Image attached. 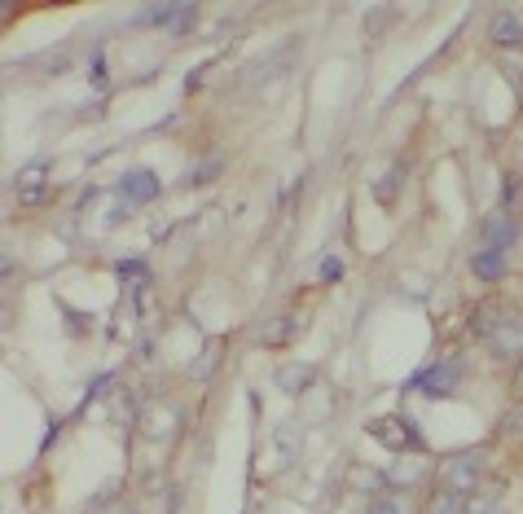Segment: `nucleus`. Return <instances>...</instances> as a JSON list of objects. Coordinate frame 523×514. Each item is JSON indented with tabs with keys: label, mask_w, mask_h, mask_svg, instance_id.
<instances>
[{
	"label": "nucleus",
	"mask_w": 523,
	"mask_h": 514,
	"mask_svg": "<svg viewBox=\"0 0 523 514\" xmlns=\"http://www.w3.org/2000/svg\"><path fill=\"white\" fill-rule=\"evenodd\" d=\"M471 326L488 343L493 356H519L523 352V317H515V312H506L497 304H480Z\"/></svg>",
	"instance_id": "f257e3e1"
},
{
	"label": "nucleus",
	"mask_w": 523,
	"mask_h": 514,
	"mask_svg": "<svg viewBox=\"0 0 523 514\" xmlns=\"http://www.w3.org/2000/svg\"><path fill=\"white\" fill-rule=\"evenodd\" d=\"M440 484L449 488V493H475V488L484 484V453H453L440 462Z\"/></svg>",
	"instance_id": "f03ea898"
},
{
	"label": "nucleus",
	"mask_w": 523,
	"mask_h": 514,
	"mask_svg": "<svg viewBox=\"0 0 523 514\" xmlns=\"http://www.w3.org/2000/svg\"><path fill=\"white\" fill-rule=\"evenodd\" d=\"M370 435L392 453H414L418 449V431L409 427L405 418H378V422H370Z\"/></svg>",
	"instance_id": "7ed1b4c3"
},
{
	"label": "nucleus",
	"mask_w": 523,
	"mask_h": 514,
	"mask_svg": "<svg viewBox=\"0 0 523 514\" xmlns=\"http://www.w3.org/2000/svg\"><path fill=\"white\" fill-rule=\"evenodd\" d=\"M458 378H462L458 361H440V365H431V370H422L409 387L422 391V396H449V391L458 387Z\"/></svg>",
	"instance_id": "20e7f679"
},
{
	"label": "nucleus",
	"mask_w": 523,
	"mask_h": 514,
	"mask_svg": "<svg viewBox=\"0 0 523 514\" xmlns=\"http://www.w3.org/2000/svg\"><path fill=\"white\" fill-rule=\"evenodd\" d=\"M44 194H49V163H27L18 172V203L36 207L44 203Z\"/></svg>",
	"instance_id": "39448f33"
},
{
	"label": "nucleus",
	"mask_w": 523,
	"mask_h": 514,
	"mask_svg": "<svg viewBox=\"0 0 523 514\" xmlns=\"http://www.w3.org/2000/svg\"><path fill=\"white\" fill-rule=\"evenodd\" d=\"M515 216H506V211H497V216H488L484 220V229H480V247L488 251H510V242H515Z\"/></svg>",
	"instance_id": "423d86ee"
},
{
	"label": "nucleus",
	"mask_w": 523,
	"mask_h": 514,
	"mask_svg": "<svg viewBox=\"0 0 523 514\" xmlns=\"http://www.w3.org/2000/svg\"><path fill=\"white\" fill-rule=\"evenodd\" d=\"M304 326H308V321L299 317V312H282V317H273L269 326L260 330V343H264V348H286V343H291Z\"/></svg>",
	"instance_id": "0eeeda50"
},
{
	"label": "nucleus",
	"mask_w": 523,
	"mask_h": 514,
	"mask_svg": "<svg viewBox=\"0 0 523 514\" xmlns=\"http://www.w3.org/2000/svg\"><path fill=\"white\" fill-rule=\"evenodd\" d=\"M119 189H124V198H132V203H150V198L159 194V181H154V172L137 167V172H128L124 181H119Z\"/></svg>",
	"instance_id": "6e6552de"
},
{
	"label": "nucleus",
	"mask_w": 523,
	"mask_h": 514,
	"mask_svg": "<svg viewBox=\"0 0 523 514\" xmlns=\"http://www.w3.org/2000/svg\"><path fill=\"white\" fill-rule=\"evenodd\" d=\"M488 36H493L497 44H506V49H515V44L523 40V22L515 14H493V22H488Z\"/></svg>",
	"instance_id": "1a4fd4ad"
},
{
	"label": "nucleus",
	"mask_w": 523,
	"mask_h": 514,
	"mask_svg": "<svg viewBox=\"0 0 523 514\" xmlns=\"http://www.w3.org/2000/svg\"><path fill=\"white\" fill-rule=\"evenodd\" d=\"M471 268L484 277V282H497V277L506 273V251H488V247H480V251H475V260H471Z\"/></svg>",
	"instance_id": "9d476101"
},
{
	"label": "nucleus",
	"mask_w": 523,
	"mask_h": 514,
	"mask_svg": "<svg viewBox=\"0 0 523 514\" xmlns=\"http://www.w3.org/2000/svg\"><path fill=\"white\" fill-rule=\"evenodd\" d=\"M466 514H502V493L497 488H475L466 497Z\"/></svg>",
	"instance_id": "9b49d317"
},
{
	"label": "nucleus",
	"mask_w": 523,
	"mask_h": 514,
	"mask_svg": "<svg viewBox=\"0 0 523 514\" xmlns=\"http://www.w3.org/2000/svg\"><path fill=\"white\" fill-rule=\"evenodd\" d=\"M365 514H414V506H409L405 493H378L370 506H365Z\"/></svg>",
	"instance_id": "f8f14e48"
},
{
	"label": "nucleus",
	"mask_w": 523,
	"mask_h": 514,
	"mask_svg": "<svg viewBox=\"0 0 523 514\" xmlns=\"http://www.w3.org/2000/svg\"><path fill=\"white\" fill-rule=\"evenodd\" d=\"M427 514H466V497L462 493H449V488H440V493H431Z\"/></svg>",
	"instance_id": "ddd939ff"
},
{
	"label": "nucleus",
	"mask_w": 523,
	"mask_h": 514,
	"mask_svg": "<svg viewBox=\"0 0 523 514\" xmlns=\"http://www.w3.org/2000/svg\"><path fill=\"white\" fill-rule=\"evenodd\" d=\"M304 383H313V365H286V370H277V387L282 391H304Z\"/></svg>",
	"instance_id": "4468645a"
},
{
	"label": "nucleus",
	"mask_w": 523,
	"mask_h": 514,
	"mask_svg": "<svg viewBox=\"0 0 523 514\" xmlns=\"http://www.w3.org/2000/svg\"><path fill=\"white\" fill-rule=\"evenodd\" d=\"M400 181H405V167H392V172H387V181H378L374 185V194H378V203H392V198L400 194Z\"/></svg>",
	"instance_id": "2eb2a0df"
},
{
	"label": "nucleus",
	"mask_w": 523,
	"mask_h": 514,
	"mask_svg": "<svg viewBox=\"0 0 523 514\" xmlns=\"http://www.w3.org/2000/svg\"><path fill=\"white\" fill-rule=\"evenodd\" d=\"M506 216H519L523 211V176H506Z\"/></svg>",
	"instance_id": "dca6fc26"
},
{
	"label": "nucleus",
	"mask_w": 523,
	"mask_h": 514,
	"mask_svg": "<svg viewBox=\"0 0 523 514\" xmlns=\"http://www.w3.org/2000/svg\"><path fill=\"white\" fill-rule=\"evenodd\" d=\"M339 273H343V264L335 260V255H330V260H321V264H317V277H321V282H335Z\"/></svg>",
	"instance_id": "f3484780"
},
{
	"label": "nucleus",
	"mask_w": 523,
	"mask_h": 514,
	"mask_svg": "<svg viewBox=\"0 0 523 514\" xmlns=\"http://www.w3.org/2000/svg\"><path fill=\"white\" fill-rule=\"evenodd\" d=\"M515 391L523 396V361H519V374H515Z\"/></svg>",
	"instance_id": "a211bd4d"
}]
</instances>
